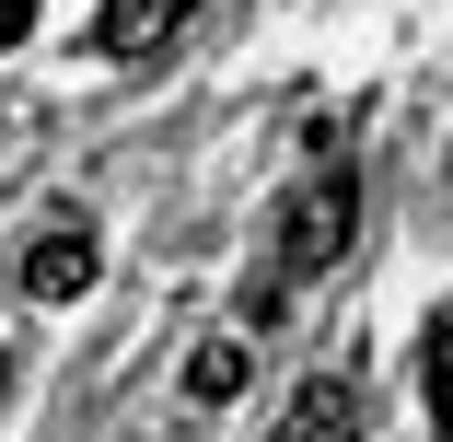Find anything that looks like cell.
<instances>
[{
  "instance_id": "obj_1",
  "label": "cell",
  "mask_w": 453,
  "mask_h": 442,
  "mask_svg": "<svg viewBox=\"0 0 453 442\" xmlns=\"http://www.w3.org/2000/svg\"><path fill=\"white\" fill-rule=\"evenodd\" d=\"M349 233H360V187H349V163H314L303 187L280 198V221H267V280H280V291L326 280L337 256H349Z\"/></svg>"
},
{
  "instance_id": "obj_2",
  "label": "cell",
  "mask_w": 453,
  "mask_h": 442,
  "mask_svg": "<svg viewBox=\"0 0 453 442\" xmlns=\"http://www.w3.org/2000/svg\"><path fill=\"white\" fill-rule=\"evenodd\" d=\"M94 268H105V244H94V221H47L35 244H24V291L35 303H81V291H94Z\"/></svg>"
},
{
  "instance_id": "obj_3",
  "label": "cell",
  "mask_w": 453,
  "mask_h": 442,
  "mask_svg": "<svg viewBox=\"0 0 453 442\" xmlns=\"http://www.w3.org/2000/svg\"><path fill=\"white\" fill-rule=\"evenodd\" d=\"M187 12H198V0H105V12H94V58H151V47L187 35Z\"/></svg>"
},
{
  "instance_id": "obj_4",
  "label": "cell",
  "mask_w": 453,
  "mask_h": 442,
  "mask_svg": "<svg viewBox=\"0 0 453 442\" xmlns=\"http://www.w3.org/2000/svg\"><path fill=\"white\" fill-rule=\"evenodd\" d=\"M349 407H360V396H349V384L326 373V384H303V396H291L280 419H267V442H349Z\"/></svg>"
},
{
  "instance_id": "obj_5",
  "label": "cell",
  "mask_w": 453,
  "mask_h": 442,
  "mask_svg": "<svg viewBox=\"0 0 453 442\" xmlns=\"http://www.w3.org/2000/svg\"><path fill=\"white\" fill-rule=\"evenodd\" d=\"M244 373H256V349H244V337H198L187 396H198V407H233V396H244Z\"/></svg>"
},
{
  "instance_id": "obj_6",
  "label": "cell",
  "mask_w": 453,
  "mask_h": 442,
  "mask_svg": "<svg viewBox=\"0 0 453 442\" xmlns=\"http://www.w3.org/2000/svg\"><path fill=\"white\" fill-rule=\"evenodd\" d=\"M430 419H441V442H453V303L430 314Z\"/></svg>"
},
{
  "instance_id": "obj_7",
  "label": "cell",
  "mask_w": 453,
  "mask_h": 442,
  "mask_svg": "<svg viewBox=\"0 0 453 442\" xmlns=\"http://www.w3.org/2000/svg\"><path fill=\"white\" fill-rule=\"evenodd\" d=\"M35 35V0H0V47H24Z\"/></svg>"
},
{
  "instance_id": "obj_8",
  "label": "cell",
  "mask_w": 453,
  "mask_h": 442,
  "mask_svg": "<svg viewBox=\"0 0 453 442\" xmlns=\"http://www.w3.org/2000/svg\"><path fill=\"white\" fill-rule=\"evenodd\" d=\"M0 384H12V361H0Z\"/></svg>"
}]
</instances>
